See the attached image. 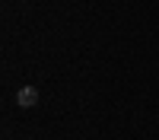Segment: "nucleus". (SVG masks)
Here are the masks:
<instances>
[{"label":"nucleus","mask_w":159,"mask_h":140,"mask_svg":"<svg viewBox=\"0 0 159 140\" xmlns=\"http://www.w3.org/2000/svg\"><path fill=\"white\" fill-rule=\"evenodd\" d=\"M16 105H19V108H32V105H38V89H35V86H19Z\"/></svg>","instance_id":"f257e3e1"}]
</instances>
